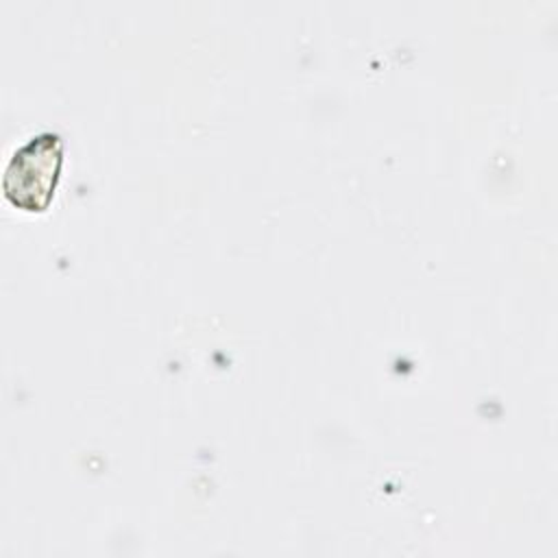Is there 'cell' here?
<instances>
[{
    "label": "cell",
    "instance_id": "obj_1",
    "mask_svg": "<svg viewBox=\"0 0 558 558\" xmlns=\"http://www.w3.org/2000/svg\"><path fill=\"white\" fill-rule=\"evenodd\" d=\"M63 161L61 135L46 131L20 146L2 179L4 196L20 209L44 211L54 194Z\"/></svg>",
    "mask_w": 558,
    "mask_h": 558
}]
</instances>
